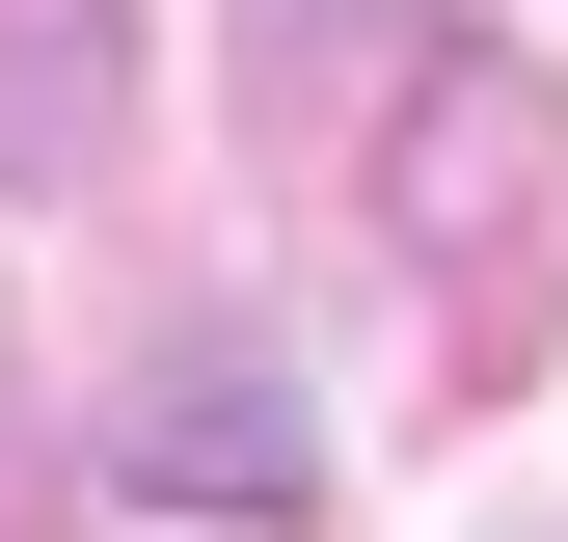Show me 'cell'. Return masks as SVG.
Segmentation results:
<instances>
[{"label": "cell", "instance_id": "obj_1", "mask_svg": "<svg viewBox=\"0 0 568 542\" xmlns=\"http://www.w3.org/2000/svg\"><path fill=\"white\" fill-rule=\"evenodd\" d=\"M135 489L298 515V489H325V461H298V380H271V353H163V380H135Z\"/></svg>", "mask_w": 568, "mask_h": 542}, {"label": "cell", "instance_id": "obj_2", "mask_svg": "<svg viewBox=\"0 0 568 542\" xmlns=\"http://www.w3.org/2000/svg\"><path fill=\"white\" fill-rule=\"evenodd\" d=\"M135 0H0V190H82L109 163V109H135Z\"/></svg>", "mask_w": 568, "mask_h": 542}]
</instances>
